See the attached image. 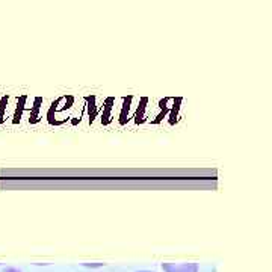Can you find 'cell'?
<instances>
[{"label":"cell","instance_id":"cell-1","mask_svg":"<svg viewBox=\"0 0 272 272\" xmlns=\"http://www.w3.org/2000/svg\"><path fill=\"white\" fill-rule=\"evenodd\" d=\"M165 272H198V263H162Z\"/></svg>","mask_w":272,"mask_h":272},{"label":"cell","instance_id":"cell-2","mask_svg":"<svg viewBox=\"0 0 272 272\" xmlns=\"http://www.w3.org/2000/svg\"><path fill=\"white\" fill-rule=\"evenodd\" d=\"M139 272H151V271H139Z\"/></svg>","mask_w":272,"mask_h":272}]
</instances>
